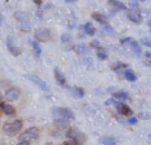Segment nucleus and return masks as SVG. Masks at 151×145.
<instances>
[{
  "label": "nucleus",
  "mask_w": 151,
  "mask_h": 145,
  "mask_svg": "<svg viewBox=\"0 0 151 145\" xmlns=\"http://www.w3.org/2000/svg\"><path fill=\"white\" fill-rule=\"evenodd\" d=\"M22 125H24V122L17 119V120H13V122H7L4 123L3 125V131L8 135V136H13L17 132H20L22 130Z\"/></svg>",
  "instance_id": "1"
},
{
  "label": "nucleus",
  "mask_w": 151,
  "mask_h": 145,
  "mask_svg": "<svg viewBox=\"0 0 151 145\" xmlns=\"http://www.w3.org/2000/svg\"><path fill=\"white\" fill-rule=\"evenodd\" d=\"M52 114L58 119H64V120H73L74 119L73 111L68 107H53Z\"/></svg>",
  "instance_id": "2"
},
{
  "label": "nucleus",
  "mask_w": 151,
  "mask_h": 145,
  "mask_svg": "<svg viewBox=\"0 0 151 145\" xmlns=\"http://www.w3.org/2000/svg\"><path fill=\"white\" fill-rule=\"evenodd\" d=\"M67 137L76 141V143L80 145L86 141V135H85L83 132H81L80 130H77V128H69L67 132Z\"/></svg>",
  "instance_id": "3"
},
{
  "label": "nucleus",
  "mask_w": 151,
  "mask_h": 145,
  "mask_svg": "<svg viewBox=\"0 0 151 145\" xmlns=\"http://www.w3.org/2000/svg\"><path fill=\"white\" fill-rule=\"evenodd\" d=\"M106 105H113V106L116 107V110H117V111L120 112V114H122V115L129 116V115L133 114V111L130 110V107H129V106H127L124 102H119V101H116V99H113V98L107 101Z\"/></svg>",
  "instance_id": "4"
},
{
  "label": "nucleus",
  "mask_w": 151,
  "mask_h": 145,
  "mask_svg": "<svg viewBox=\"0 0 151 145\" xmlns=\"http://www.w3.org/2000/svg\"><path fill=\"white\" fill-rule=\"evenodd\" d=\"M38 136H39V130H38L37 127H30V128H27L25 132H22V133L18 136V138H20V141L30 143V141L38 138Z\"/></svg>",
  "instance_id": "5"
},
{
  "label": "nucleus",
  "mask_w": 151,
  "mask_h": 145,
  "mask_svg": "<svg viewBox=\"0 0 151 145\" xmlns=\"http://www.w3.org/2000/svg\"><path fill=\"white\" fill-rule=\"evenodd\" d=\"M14 17H16V20L20 22L21 28H22L24 30L30 29L31 24H30V14L29 13H26V12H16Z\"/></svg>",
  "instance_id": "6"
},
{
  "label": "nucleus",
  "mask_w": 151,
  "mask_h": 145,
  "mask_svg": "<svg viewBox=\"0 0 151 145\" xmlns=\"http://www.w3.org/2000/svg\"><path fill=\"white\" fill-rule=\"evenodd\" d=\"M34 37H35L37 42H48V41L51 39V33H50V30L46 29V28H39V29L35 30Z\"/></svg>",
  "instance_id": "7"
},
{
  "label": "nucleus",
  "mask_w": 151,
  "mask_h": 145,
  "mask_svg": "<svg viewBox=\"0 0 151 145\" xmlns=\"http://www.w3.org/2000/svg\"><path fill=\"white\" fill-rule=\"evenodd\" d=\"M20 94H21V90L18 89V88H9V89H7V92H5L4 97L5 99L9 101V102H13V101H17L18 98H20Z\"/></svg>",
  "instance_id": "8"
},
{
  "label": "nucleus",
  "mask_w": 151,
  "mask_h": 145,
  "mask_svg": "<svg viewBox=\"0 0 151 145\" xmlns=\"http://www.w3.org/2000/svg\"><path fill=\"white\" fill-rule=\"evenodd\" d=\"M27 78H29L31 83H34L35 85H38V86H39L40 89L43 90V92H47V90H48V85H47L40 77L35 76V75H29V76H27Z\"/></svg>",
  "instance_id": "9"
},
{
  "label": "nucleus",
  "mask_w": 151,
  "mask_h": 145,
  "mask_svg": "<svg viewBox=\"0 0 151 145\" xmlns=\"http://www.w3.org/2000/svg\"><path fill=\"white\" fill-rule=\"evenodd\" d=\"M128 18L134 24H141L142 22V16H141L138 9H130L128 12Z\"/></svg>",
  "instance_id": "10"
},
{
  "label": "nucleus",
  "mask_w": 151,
  "mask_h": 145,
  "mask_svg": "<svg viewBox=\"0 0 151 145\" xmlns=\"http://www.w3.org/2000/svg\"><path fill=\"white\" fill-rule=\"evenodd\" d=\"M7 46H8V50H9V52H11L12 55L17 56V55H20V54H21V50L18 49L17 46H16L13 37H8V39H7Z\"/></svg>",
  "instance_id": "11"
},
{
  "label": "nucleus",
  "mask_w": 151,
  "mask_h": 145,
  "mask_svg": "<svg viewBox=\"0 0 151 145\" xmlns=\"http://www.w3.org/2000/svg\"><path fill=\"white\" fill-rule=\"evenodd\" d=\"M53 75H55L56 81H58V83L60 84L61 86H67V80H65V76L63 75V72L60 71V69L55 68V71H53Z\"/></svg>",
  "instance_id": "12"
},
{
  "label": "nucleus",
  "mask_w": 151,
  "mask_h": 145,
  "mask_svg": "<svg viewBox=\"0 0 151 145\" xmlns=\"http://www.w3.org/2000/svg\"><path fill=\"white\" fill-rule=\"evenodd\" d=\"M0 107H1V111L4 112L5 115H8V116L16 114V109L11 105V103H3V105L0 106Z\"/></svg>",
  "instance_id": "13"
},
{
  "label": "nucleus",
  "mask_w": 151,
  "mask_h": 145,
  "mask_svg": "<svg viewBox=\"0 0 151 145\" xmlns=\"http://www.w3.org/2000/svg\"><path fill=\"white\" fill-rule=\"evenodd\" d=\"M107 5H108V7H112V8H116V9H120V11H125V9H127L124 3L117 1V0H108V1H107Z\"/></svg>",
  "instance_id": "14"
},
{
  "label": "nucleus",
  "mask_w": 151,
  "mask_h": 145,
  "mask_svg": "<svg viewBox=\"0 0 151 145\" xmlns=\"http://www.w3.org/2000/svg\"><path fill=\"white\" fill-rule=\"evenodd\" d=\"M129 46H130V50L133 51V54L136 56H139L141 54H142V50H141V47H139V43L137 42V41H134V39H132V42L129 43Z\"/></svg>",
  "instance_id": "15"
},
{
  "label": "nucleus",
  "mask_w": 151,
  "mask_h": 145,
  "mask_svg": "<svg viewBox=\"0 0 151 145\" xmlns=\"http://www.w3.org/2000/svg\"><path fill=\"white\" fill-rule=\"evenodd\" d=\"M129 98V94L122 92V90H119V92L113 93V99L119 101V102H124V101H127Z\"/></svg>",
  "instance_id": "16"
},
{
  "label": "nucleus",
  "mask_w": 151,
  "mask_h": 145,
  "mask_svg": "<svg viewBox=\"0 0 151 145\" xmlns=\"http://www.w3.org/2000/svg\"><path fill=\"white\" fill-rule=\"evenodd\" d=\"M124 76L125 78H127L128 81H130V83H134V81H137V75L134 73L132 69H125V72H124Z\"/></svg>",
  "instance_id": "17"
},
{
  "label": "nucleus",
  "mask_w": 151,
  "mask_h": 145,
  "mask_svg": "<svg viewBox=\"0 0 151 145\" xmlns=\"http://www.w3.org/2000/svg\"><path fill=\"white\" fill-rule=\"evenodd\" d=\"M83 30H85V33H86L87 36H90V37H93L94 34H95V28H94V25L91 22L85 24L83 25Z\"/></svg>",
  "instance_id": "18"
},
{
  "label": "nucleus",
  "mask_w": 151,
  "mask_h": 145,
  "mask_svg": "<svg viewBox=\"0 0 151 145\" xmlns=\"http://www.w3.org/2000/svg\"><path fill=\"white\" fill-rule=\"evenodd\" d=\"M91 16H93L94 20H96L98 22H100L102 25H106V24H107V17H106V16H103L102 13H98V12H94V13L91 14Z\"/></svg>",
  "instance_id": "19"
},
{
  "label": "nucleus",
  "mask_w": 151,
  "mask_h": 145,
  "mask_svg": "<svg viewBox=\"0 0 151 145\" xmlns=\"http://www.w3.org/2000/svg\"><path fill=\"white\" fill-rule=\"evenodd\" d=\"M100 145H116V138L115 137H103L100 138Z\"/></svg>",
  "instance_id": "20"
},
{
  "label": "nucleus",
  "mask_w": 151,
  "mask_h": 145,
  "mask_svg": "<svg viewBox=\"0 0 151 145\" xmlns=\"http://www.w3.org/2000/svg\"><path fill=\"white\" fill-rule=\"evenodd\" d=\"M68 120H64V119H56L55 120V125L59 128V130H65L68 127Z\"/></svg>",
  "instance_id": "21"
},
{
  "label": "nucleus",
  "mask_w": 151,
  "mask_h": 145,
  "mask_svg": "<svg viewBox=\"0 0 151 145\" xmlns=\"http://www.w3.org/2000/svg\"><path fill=\"white\" fill-rule=\"evenodd\" d=\"M96 56H98V59H100V60H106V59L108 58L107 50L106 49H102V47H99L98 51H96Z\"/></svg>",
  "instance_id": "22"
},
{
  "label": "nucleus",
  "mask_w": 151,
  "mask_h": 145,
  "mask_svg": "<svg viewBox=\"0 0 151 145\" xmlns=\"http://www.w3.org/2000/svg\"><path fill=\"white\" fill-rule=\"evenodd\" d=\"M74 51L77 54H85L87 51V47H86V45H83V43H80V45L74 46Z\"/></svg>",
  "instance_id": "23"
},
{
  "label": "nucleus",
  "mask_w": 151,
  "mask_h": 145,
  "mask_svg": "<svg viewBox=\"0 0 151 145\" xmlns=\"http://www.w3.org/2000/svg\"><path fill=\"white\" fill-rule=\"evenodd\" d=\"M112 69L115 72H121V69H128V65L122 64V63H116L115 65H112Z\"/></svg>",
  "instance_id": "24"
},
{
  "label": "nucleus",
  "mask_w": 151,
  "mask_h": 145,
  "mask_svg": "<svg viewBox=\"0 0 151 145\" xmlns=\"http://www.w3.org/2000/svg\"><path fill=\"white\" fill-rule=\"evenodd\" d=\"M73 93H74V96H77L78 98H82L83 97V94H85V92H83V89L82 88H73Z\"/></svg>",
  "instance_id": "25"
},
{
  "label": "nucleus",
  "mask_w": 151,
  "mask_h": 145,
  "mask_svg": "<svg viewBox=\"0 0 151 145\" xmlns=\"http://www.w3.org/2000/svg\"><path fill=\"white\" fill-rule=\"evenodd\" d=\"M31 46H33V49H34V51H35L37 56H40V47H39V45H38L37 41H33V42H31Z\"/></svg>",
  "instance_id": "26"
},
{
  "label": "nucleus",
  "mask_w": 151,
  "mask_h": 145,
  "mask_svg": "<svg viewBox=\"0 0 151 145\" xmlns=\"http://www.w3.org/2000/svg\"><path fill=\"white\" fill-rule=\"evenodd\" d=\"M129 7L132 9H137L138 7V0H129Z\"/></svg>",
  "instance_id": "27"
},
{
  "label": "nucleus",
  "mask_w": 151,
  "mask_h": 145,
  "mask_svg": "<svg viewBox=\"0 0 151 145\" xmlns=\"http://www.w3.org/2000/svg\"><path fill=\"white\" fill-rule=\"evenodd\" d=\"M141 43H142L143 46H146V47H151V41L147 39V38H142L141 39Z\"/></svg>",
  "instance_id": "28"
},
{
  "label": "nucleus",
  "mask_w": 151,
  "mask_h": 145,
  "mask_svg": "<svg viewBox=\"0 0 151 145\" xmlns=\"http://www.w3.org/2000/svg\"><path fill=\"white\" fill-rule=\"evenodd\" d=\"M90 47L91 49H99V42L98 41H93V42L90 43Z\"/></svg>",
  "instance_id": "29"
},
{
  "label": "nucleus",
  "mask_w": 151,
  "mask_h": 145,
  "mask_svg": "<svg viewBox=\"0 0 151 145\" xmlns=\"http://www.w3.org/2000/svg\"><path fill=\"white\" fill-rule=\"evenodd\" d=\"M132 39H133V38H130V37H129V38H124V39H121V45H129V43L132 42Z\"/></svg>",
  "instance_id": "30"
},
{
  "label": "nucleus",
  "mask_w": 151,
  "mask_h": 145,
  "mask_svg": "<svg viewBox=\"0 0 151 145\" xmlns=\"http://www.w3.org/2000/svg\"><path fill=\"white\" fill-rule=\"evenodd\" d=\"M145 56H146V59H147V60H146V64H150V65H151V52H150V51L146 52V55H145Z\"/></svg>",
  "instance_id": "31"
},
{
  "label": "nucleus",
  "mask_w": 151,
  "mask_h": 145,
  "mask_svg": "<svg viewBox=\"0 0 151 145\" xmlns=\"http://www.w3.org/2000/svg\"><path fill=\"white\" fill-rule=\"evenodd\" d=\"M69 39H70V36H69V34H63V36H61V41H63V42H68Z\"/></svg>",
  "instance_id": "32"
},
{
  "label": "nucleus",
  "mask_w": 151,
  "mask_h": 145,
  "mask_svg": "<svg viewBox=\"0 0 151 145\" xmlns=\"http://www.w3.org/2000/svg\"><path fill=\"white\" fill-rule=\"evenodd\" d=\"M103 26H104V30H107V31H109V33H112L113 34V30H112V28L109 26L108 24H106V25H103Z\"/></svg>",
  "instance_id": "33"
},
{
  "label": "nucleus",
  "mask_w": 151,
  "mask_h": 145,
  "mask_svg": "<svg viewBox=\"0 0 151 145\" xmlns=\"http://www.w3.org/2000/svg\"><path fill=\"white\" fill-rule=\"evenodd\" d=\"M64 145H80V144H77L73 140H69V141H67V143H64Z\"/></svg>",
  "instance_id": "34"
},
{
  "label": "nucleus",
  "mask_w": 151,
  "mask_h": 145,
  "mask_svg": "<svg viewBox=\"0 0 151 145\" xmlns=\"http://www.w3.org/2000/svg\"><path fill=\"white\" fill-rule=\"evenodd\" d=\"M137 122L138 120H137L136 118H130V119H129V124H133L134 125V124H137Z\"/></svg>",
  "instance_id": "35"
},
{
  "label": "nucleus",
  "mask_w": 151,
  "mask_h": 145,
  "mask_svg": "<svg viewBox=\"0 0 151 145\" xmlns=\"http://www.w3.org/2000/svg\"><path fill=\"white\" fill-rule=\"evenodd\" d=\"M17 145H30V143H26V141H20Z\"/></svg>",
  "instance_id": "36"
},
{
  "label": "nucleus",
  "mask_w": 151,
  "mask_h": 145,
  "mask_svg": "<svg viewBox=\"0 0 151 145\" xmlns=\"http://www.w3.org/2000/svg\"><path fill=\"white\" fill-rule=\"evenodd\" d=\"M34 3H35L37 5H40L42 4V0H34Z\"/></svg>",
  "instance_id": "37"
},
{
  "label": "nucleus",
  "mask_w": 151,
  "mask_h": 145,
  "mask_svg": "<svg viewBox=\"0 0 151 145\" xmlns=\"http://www.w3.org/2000/svg\"><path fill=\"white\" fill-rule=\"evenodd\" d=\"M64 1H67V3H76L77 0H64Z\"/></svg>",
  "instance_id": "38"
},
{
  "label": "nucleus",
  "mask_w": 151,
  "mask_h": 145,
  "mask_svg": "<svg viewBox=\"0 0 151 145\" xmlns=\"http://www.w3.org/2000/svg\"><path fill=\"white\" fill-rule=\"evenodd\" d=\"M1 105H3V96L0 94V106H1Z\"/></svg>",
  "instance_id": "39"
},
{
  "label": "nucleus",
  "mask_w": 151,
  "mask_h": 145,
  "mask_svg": "<svg viewBox=\"0 0 151 145\" xmlns=\"http://www.w3.org/2000/svg\"><path fill=\"white\" fill-rule=\"evenodd\" d=\"M1 20H3V18H1V14H0V24H1Z\"/></svg>",
  "instance_id": "40"
},
{
  "label": "nucleus",
  "mask_w": 151,
  "mask_h": 145,
  "mask_svg": "<svg viewBox=\"0 0 151 145\" xmlns=\"http://www.w3.org/2000/svg\"><path fill=\"white\" fill-rule=\"evenodd\" d=\"M149 138H150V140H151V133H150V135H149Z\"/></svg>",
  "instance_id": "41"
},
{
  "label": "nucleus",
  "mask_w": 151,
  "mask_h": 145,
  "mask_svg": "<svg viewBox=\"0 0 151 145\" xmlns=\"http://www.w3.org/2000/svg\"><path fill=\"white\" fill-rule=\"evenodd\" d=\"M142 1H146V0H142Z\"/></svg>",
  "instance_id": "42"
},
{
  "label": "nucleus",
  "mask_w": 151,
  "mask_h": 145,
  "mask_svg": "<svg viewBox=\"0 0 151 145\" xmlns=\"http://www.w3.org/2000/svg\"><path fill=\"white\" fill-rule=\"evenodd\" d=\"M60 145H64V144H60Z\"/></svg>",
  "instance_id": "43"
}]
</instances>
